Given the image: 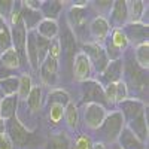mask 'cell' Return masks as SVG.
I'll use <instances>...</instances> for the list:
<instances>
[{"mask_svg":"<svg viewBox=\"0 0 149 149\" xmlns=\"http://www.w3.org/2000/svg\"><path fill=\"white\" fill-rule=\"evenodd\" d=\"M125 127V121L118 110L110 112L106 115L104 121L100 127L95 130V134L100 143H116L122 128Z\"/></svg>","mask_w":149,"mask_h":149,"instance_id":"6da1fadb","label":"cell"},{"mask_svg":"<svg viewBox=\"0 0 149 149\" xmlns=\"http://www.w3.org/2000/svg\"><path fill=\"white\" fill-rule=\"evenodd\" d=\"M70 103V95L64 90H52L48 95V121L52 127H58L64 118V107Z\"/></svg>","mask_w":149,"mask_h":149,"instance_id":"7a4b0ae2","label":"cell"},{"mask_svg":"<svg viewBox=\"0 0 149 149\" xmlns=\"http://www.w3.org/2000/svg\"><path fill=\"white\" fill-rule=\"evenodd\" d=\"M58 63H60V43L58 39L51 40L49 51L43 63L39 67L40 78L46 85H55L57 82V74H58Z\"/></svg>","mask_w":149,"mask_h":149,"instance_id":"3957f363","label":"cell"},{"mask_svg":"<svg viewBox=\"0 0 149 149\" xmlns=\"http://www.w3.org/2000/svg\"><path fill=\"white\" fill-rule=\"evenodd\" d=\"M5 125H6V134L14 146L24 148L30 143V140L33 137V133L30 130H27V127L19 121V118L17 115L14 118L5 121Z\"/></svg>","mask_w":149,"mask_h":149,"instance_id":"277c9868","label":"cell"},{"mask_svg":"<svg viewBox=\"0 0 149 149\" xmlns=\"http://www.w3.org/2000/svg\"><path fill=\"white\" fill-rule=\"evenodd\" d=\"M82 52L88 57L91 67H94L98 74H102L103 70L109 64V60H107V55L104 52L103 45L94 43V42H86V43L82 45Z\"/></svg>","mask_w":149,"mask_h":149,"instance_id":"5b68a950","label":"cell"},{"mask_svg":"<svg viewBox=\"0 0 149 149\" xmlns=\"http://www.w3.org/2000/svg\"><path fill=\"white\" fill-rule=\"evenodd\" d=\"M58 43H60V61L64 58L66 67L72 70L73 58H74V55L78 54V51H76V40H74V34L72 33L69 26L61 31Z\"/></svg>","mask_w":149,"mask_h":149,"instance_id":"8992f818","label":"cell"},{"mask_svg":"<svg viewBox=\"0 0 149 149\" xmlns=\"http://www.w3.org/2000/svg\"><path fill=\"white\" fill-rule=\"evenodd\" d=\"M69 29L81 40H86L88 34V21L85 15V6H74L69 12Z\"/></svg>","mask_w":149,"mask_h":149,"instance_id":"52a82bcc","label":"cell"},{"mask_svg":"<svg viewBox=\"0 0 149 149\" xmlns=\"http://www.w3.org/2000/svg\"><path fill=\"white\" fill-rule=\"evenodd\" d=\"M82 85V103H98L102 106H107L106 97H104V90L100 82L94 79H88L85 82H81Z\"/></svg>","mask_w":149,"mask_h":149,"instance_id":"ba28073f","label":"cell"},{"mask_svg":"<svg viewBox=\"0 0 149 149\" xmlns=\"http://www.w3.org/2000/svg\"><path fill=\"white\" fill-rule=\"evenodd\" d=\"M106 115H107L106 107L98 103H86L84 106V124L90 130L95 131L103 124Z\"/></svg>","mask_w":149,"mask_h":149,"instance_id":"9c48e42d","label":"cell"},{"mask_svg":"<svg viewBox=\"0 0 149 149\" xmlns=\"http://www.w3.org/2000/svg\"><path fill=\"white\" fill-rule=\"evenodd\" d=\"M121 30L125 34L128 45H142L145 42H148V36H149V29L148 24L145 22H127L124 27H121Z\"/></svg>","mask_w":149,"mask_h":149,"instance_id":"30bf717a","label":"cell"},{"mask_svg":"<svg viewBox=\"0 0 149 149\" xmlns=\"http://www.w3.org/2000/svg\"><path fill=\"white\" fill-rule=\"evenodd\" d=\"M145 102L143 100H140V98H125V100H122V102H119L118 103V112L122 115V118H124V121H125V124L127 122H130V121H133L134 118H137L139 115H142V113H145Z\"/></svg>","mask_w":149,"mask_h":149,"instance_id":"8fae6325","label":"cell"},{"mask_svg":"<svg viewBox=\"0 0 149 149\" xmlns=\"http://www.w3.org/2000/svg\"><path fill=\"white\" fill-rule=\"evenodd\" d=\"M91 63L88 57H86L82 51H79L73 58V64H72V74H73V79H76L79 82H85L88 81L91 76Z\"/></svg>","mask_w":149,"mask_h":149,"instance_id":"7c38bea8","label":"cell"},{"mask_svg":"<svg viewBox=\"0 0 149 149\" xmlns=\"http://www.w3.org/2000/svg\"><path fill=\"white\" fill-rule=\"evenodd\" d=\"M110 30L112 29L109 26L107 19L104 17H102V15L95 17L90 22V26H88V34H90V37L93 39L94 43H100V45H103V42L107 39Z\"/></svg>","mask_w":149,"mask_h":149,"instance_id":"4fadbf2b","label":"cell"},{"mask_svg":"<svg viewBox=\"0 0 149 149\" xmlns=\"http://www.w3.org/2000/svg\"><path fill=\"white\" fill-rule=\"evenodd\" d=\"M109 26L110 29H121L128 22V12H127V2L124 0H116L112 5V9L109 12Z\"/></svg>","mask_w":149,"mask_h":149,"instance_id":"5bb4252c","label":"cell"},{"mask_svg":"<svg viewBox=\"0 0 149 149\" xmlns=\"http://www.w3.org/2000/svg\"><path fill=\"white\" fill-rule=\"evenodd\" d=\"M103 90H104V97H106L107 104H115V103L118 104L119 102L128 98V86L125 85V82L122 79L106 85V88H103Z\"/></svg>","mask_w":149,"mask_h":149,"instance_id":"9a60e30c","label":"cell"},{"mask_svg":"<svg viewBox=\"0 0 149 149\" xmlns=\"http://www.w3.org/2000/svg\"><path fill=\"white\" fill-rule=\"evenodd\" d=\"M116 145L121 149H146V143L142 142L128 127H124L119 137L116 140Z\"/></svg>","mask_w":149,"mask_h":149,"instance_id":"2e32d148","label":"cell"},{"mask_svg":"<svg viewBox=\"0 0 149 149\" xmlns=\"http://www.w3.org/2000/svg\"><path fill=\"white\" fill-rule=\"evenodd\" d=\"M37 33L36 30L27 31V40H26V60L30 67L34 72H39V61H37Z\"/></svg>","mask_w":149,"mask_h":149,"instance_id":"e0dca14e","label":"cell"},{"mask_svg":"<svg viewBox=\"0 0 149 149\" xmlns=\"http://www.w3.org/2000/svg\"><path fill=\"white\" fill-rule=\"evenodd\" d=\"M122 74H124V61L121 58V60H116V61H109L107 67L102 73V78L109 85V84H113V82L121 81Z\"/></svg>","mask_w":149,"mask_h":149,"instance_id":"ac0fdd59","label":"cell"},{"mask_svg":"<svg viewBox=\"0 0 149 149\" xmlns=\"http://www.w3.org/2000/svg\"><path fill=\"white\" fill-rule=\"evenodd\" d=\"M21 18H22V24L26 27L27 31H33L36 30L37 24H39L43 18H42V14L39 10H34V9H30L27 6H24L21 3Z\"/></svg>","mask_w":149,"mask_h":149,"instance_id":"d6986e66","label":"cell"},{"mask_svg":"<svg viewBox=\"0 0 149 149\" xmlns=\"http://www.w3.org/2000/svg\"><path fill=\"white\" fill-rule=\"evenodd\" d=\"M18 95H9L3 97L0 100V119L8 121L10 118H14L17 115V109H18Z\"/></svg>","mask_w":149,"mask_h":149,"instance_id":"ffe728a7","label":"cell"},{"mask_svg":"<svg viewBox=\"0 0 149 149\" xmlns=\"http://www.w3.org/2000/svg\"><path fill=\"white\" fill-rule=\"evenodd\" d=\"M125 127H128L137 137L142 140V142H145L146 143V140H148V133H149V130H148V119H146V112L145 113H142V115H139L137 118H134L133 121H130V122H127L125 124Z\"/></svg>","mask_w":149,"mask_h":149,"instance_id":"44dd1931","label":"cell"},{"mask_svg":"<svg viewBox=\"0 0 149 149\" xmlns=\"http://www.w3.org/2000/svg\"><path fill=\"white\" fill-rule=\"evenodd\" d=\"M58 31H60V27H58V22L54 21V19H42L36 27V33L42 36L43 39H48V40H54L57 39L58 36Z\"/></svg>","mask_w":149,"mask_h":149,"instance_id":"7402d4cb","label":"cell"},{"mask_svg":"<svg viewBox=\"0 0 149 149\" xmlns=\"http://www.w3.org/2000/svg\"><path fill=\"white\" fill-rule=\"evenodd\" d=\"M63 8H64L63 2H55V0H52V2H42L39 12L42 14V18L57 21V18L60 17V12L63 10Z\"/></svg>","mask_w":149,"mask_h":149,"instance_id":"603a6c76","label":"cell"},{"mask_svg":"<svg viewBox=\"0 0 149 149\" xmlns=\"http://www.w3.org/2000/svg\"><path fill=\"white\" fill-rule=\"evenodd\" d=\"M145 10H148V5L145 2H140V0H136V2H127L128 22H142Z\"/></svg>","mask_w":149,"mask_h":149,"instance_id":"cb8c5ba5","label":"cell"},{"mask_svg":"<svg viewBox=\"0 0 149 149\" xmlns=\"http://www.w3.org/2000/svg\"><path fill=\"white\" fill-rule=\"evenodd\" d=\"M0 61H2L6 67H9L10 70H14V72L18 70L24 64L22 58L19 57V54L15 51L14 48H9V49H6L5 52L0 54Z\"/></svg>","mask_w":149,"mask_h":149,"instance_id":"d4e9b609","label":"cell"},{"mask_svg":"<svg viewBox=\"0 0 149 149\" xmlns=\"http://www.w3.org/2000/svg\"><path fill=\"white\" fill-rule=\"evenodd\" d=\"M64 121L67 124V127L70 130H78L79 122H81V116H79V110L78 106L74 104L73 102H70L66 107H64Z\"/></svg>","mask_w":149,"mask_h":149,"instance_id":"484cf974","label":"cell"},{"mask_svg":"<svg viewBox=\"0 0 149 149\" xmlns=\"http://www.w3.org/2000/svg\"><path fill=\"white\" fill-rule=\"evenodd\" d=\"M26 100H27V106L30 112L33 115H37L42 107V88L40 86H33Z\"/></svg>","mask_w":149,"mask_h":149,"instance_id":"4316f807","label":"cell"},{"mask_svg":"<svg viewBox=\"0 0 149 149\" xmlns=\"http://www.w3.org/2000/svg\"><path fill=\"white\" fill-rule=\"evenodd\" d=\"M70 139L64 131H60L55 134H51L48 139L46 149H70Z\"/></svg>","mask_w":149,"mask_h":149,"instance_id":"83f0119b","label":"cell"},{"mask_svg":"<svg viewBox=\"0 0 149 149\" xmlns=\"http://www.w3.org/2000/svg\"><path fill=\"white\" fill-rule=\"evenodd\" d=\"M107 39L110 40V43L113 45L119 52L124 54V51L128 48V40H127V37L125 34H124V31L121 29H112L109 36H107Z\"/></svg>","mask_w":149,"mask_h":149,"instance_id":"f1b7e54d","label":"cell"},{"mask_svg":"<svg viewBox=\"0 0 149 149\" xmlns=\"http://www.w3.org/2000/svg\"><path fill=\"white\" fill-rule=\"evenodd\" d=\"M12 48V37H10V27L8 19L0 18V54L6 49Z\"/></svg>","mask_w":149,"mask_h":149,"instance_id":"f546056e","label":"cell"},{"mask_svg":"<svg viewBox=\"0 0 149 149\" xmlns=\"http://www.w3.org/2000/svg\"><path fill=\"white\" fill-rule=\"evenodd\" d=\"M134 58H136V63H137L139 67L148 70V66H149V43L148 42L136 46Z\"/></svg>","mask_w":149,"mask_h":149,"instance_id":"4dcf8cb0","label":"cell"},{"mask_svg":"<svg viewBox=\"0 0 149 149\" xmlns=\"http://www.w3.org/2000/svg\"><path fill=\"white\" fill-rule=\"evenodd\" d=\"M0 90H2L3 97L17 95L18 94V78L10 76V78H6L3 81H0Z\"/></svg>","mask_w":149,"mask_h":149,"instance_id":"1f68e13d","label":"cell"},{"mask_svg":"<svg viewBox=\"0 0 149 149\" xmlns=\"http://www.w3.org/2000/svg\"><path fill=\"white\" fill-rule=\"evenodd\" d=\"M33 88V82H31V78L29 73H22L21 76L18 78V98H24L26 100L27 95L30 94Z\"/></svg>","mask_w":149,"mask_h":149,"instance_id":"d6a6232c","label":"cell"},{"mask_svg":"<svg viewBox=\"0 0 149 149\" xmlns=\"http://www.w3.org/2000/svg\"><path fill=\"white\" fill-rule=\"evenodd\" d=\"M37 61H39V67L40 64L43 63V60L46 58L48 55V51H49V45H51V40L48 39H43L42 36L37 34Z\"/></svg>","mask_w":149,"mask_h":149,"instance_id":"836d02e7","label":"cell"},{"mask_svg":"<svg viewBox=\"0 0 149 149\" xmlns=\"http://www.w3.org/2000/svg\"><path fill=\"white\" fill-rule=\"evenodd\" d=\"M93 148V142L91 137L86 134H79L76 136L73 145H70V149H91Z\"/></svg>","mask_w":149,"mask_h":149,"instance_id":"e575fe53","label":"cell"},{"mask_svg":"<svg viewBox=\"0 0 149 149\" xmlns=\"http://www.w3.org/2000/svg\"><path fill=\"white\" fill-rule=\"evenodd\" d=\"M15 2H10V0H5V2H0V18H9L12 10H14Z\"/></svg>","mask_w":149,"mask_h":149,"instance_id":"d590c367","label":"cell"},{"mask_svg":"<svg viewBox=\"0 0 149 149\" xmlns=\"http://www.w3.org/2000/svg\"><path fill=\"white\" fill-rule=\"evenodd\" d=\"M0 149H14V145L6 133H0Z\"/></svg>","mask_w":149,"mask_h":149,"instance_id":"8d00e7d4","label":"cell"},{"mask_svg":"<svg viewBox=\"0 0 149 149\" xmlns=\"http://www.w3.org/2000/svg\"><path fill=\"white\" fill-rule=\"evenodd\" d=\"M14 70H10L9 67H6L2 61H0V81H3L6 78H10V76H14Z\"/></svg>","mask_w":149,"mask_h":149,"instance_id":"74e56055","label":"cell"},{"mask_svg":"<svg viewBox=\"0 0 149 149\" xmlns=\"http://www.w3.org/2000/svg\"><path fill=\"white\" fill-rule=\"evenodd\" d=\"M94 3H95V8L100 10V12H103V10L110 12L112 5H113V2H110V0H106V2H94Z\"/></svg>","mask_w":149,"mask_h":149,"instance_id":"f35d334b","label":"cell"},{"mask_svg":"<svg viewBox=\"0 0 149 149\" xmlns=\"http://www.w3.org/2000/svg\"><path fill=\"white\" fill-rule=\"evenodd\" d=\"M91 149H106V145L104 143H100V142H95V143H93V148Z\"/></svg>","mask_w":149,"mask_h":149,"instance_id":"ab89813d","label":"cell"},{"mask_svg":"<svg viewBox=\"0 0 149 149\" xmlns=\"http://www.w3.org/2000/svg\"><path fill=\"white\" fill-rule=\"evenodd\" d=\"M112 149H121V148H119V146H118L116 143H113V148H112Z\"/></svg>","mask_w":149,"mask_h":149,"instance_id":"60d3db41","label":"cell"},{"mask_svg":"<svg viewBox=\"0 0 149 149\" xmlns=\"http://www.w3.org/2000/svg\"><path fill=\"white\" fill-rule=\"evenodd\" d=\"M0 98H3V94H2V90H0Z\"/></svg>","mask_w":149,"mask_h":149,"instance_id":"b9f144b4","label":"cell"}]
</instances>
